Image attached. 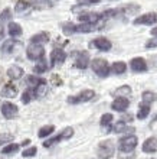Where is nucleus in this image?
<instances>
[{
    "label": "nucleus",
    "instance_id": "19",
    "mask_svg": "<svg viewBox=\"0 0 157 159\" xmlns=\"http://www.w3.org/2000/svg\"><path fill=\"white\" fill-rule=\"evenodd\" d=\"M36 98H39L36 88H30V87L26 88L25 91H23V94H22V101H23V104H28V103L36 100Z\"/></svg>",
    "mask_w": 157,
    "mask_h": 159
},
{
    "label": "nucleus",
    "instance_id": "7",
    "mask_svg": "<svg viewBox=\"0 0 157 159\" xmlns=\"http://www.w3.org/2000/svg\"><path fill=\"white\" fill-rule=\"evenodd\" d=\"M26 55H28V59H30V61L42 59L43 57H45V48H43L42 45L30 43V45L26 48Z\"/></svg>",
    "mask_w": 157,
    "mask_h": 159
},
{
    "label": "nucleus",
    "instance_id": "15",
    "mask_svg": "<svg viewBox=\"0 0 157 159\" xmlns=\"http://www.w3.org/2000/svg\"><path fill=\"white\" fill-rule=\"evenodd\" d=\"M130 106V101L125 98V97H117L116 100L112 101L111 104V109L114 111H125Z\"/></svg>",
    "mask_w": 157,
    "mask_h": 159
},
{
    "label": "nucleus",
    "instance_id": "34",
    "mask_svg": "<svg viewBox=\"0 0 157 159\" xmlns=\"http://www.w3.org/2000/svg\"><path fill=\"white\" fill-rule=\"evenodd\" d=\"M36 153H37L36 146H30V148H26L25 151L22 152V156H23V158H32V156H35Z\"/></svg>",
    "mask_w": 157,
    "mask_h": 159
},
{
    "label": "nucleus",
    "instance_id": "12",
    "mask_svg": "<svg viewBox=\"0 0 157 159\" xmlns=\"http://www.w3.org/2000/svg\"><path fill=\"white\" fill-rule=\"evenodd\" d=\"M154 23H157L156 13H146L134 19V25H154Z\"/></svg>",
    "mask_w": 157,
    "mask_h": 159
},
{
    "label": "nucleus",
    "instance_id": "38",
    "mask_svg": "<svg viewBox=\"0 0 157 159\" xmlns=\"http://www.w3.org/2000/svg\"><path fill=\"white\" fill-rule=\"evenodd\" d=\"M146 48H149V49L157 48V38H153V39H150V41L146 42Z\"/></svg>",
    "mask_w": 157,
    "mask_h": 159
},
{
    "label": "nucleus",
    "instance_id": "30",
    "mask_svg": "<svg viewBox=\"0 0 157 159\" xmlns=\"http://www.w3.org/2000/svg\"><path fill=\"white\" fill-rule=\"evenodd\" d=\"M55 130V127H54V125H46V126H43L41 130H39V138L41 139H43V138H48L52 132Z\"/></svg>",
    "mask_w": 157,
    "mask_h": 159
},
{
    "label": "nucleus",
    "instance_id": "16",
    "mask_svg": "<svg viewBox=\"0 0 157 159\" xmlns=\"http://www.w3.org/2000/svg\"><path fill=\"white\" fill-rule=\"evenodd\" d=\"M101 17H102L101 15L91 12V13H84V15H81V16H79V20H81V23H88V25L94 26L95 23H98Z\"/></svg>",
    "mask_w": 157,
    "mask_h": 159
},
{
    "label": "nucleus",
    "instance_id": "3",
    "mask_svg": "<svg viewBox=\"0 0 157 159\" xmlns=\"http://www.w3.org/2000/svg\"><path fill=\"white\" fill-rule=\"evenodd\" d=\"M137 143H138V139L134 134H128V136H124V138L120 139L118 142V149L124 153H128V152H133L136 149Z\"/></svg>",
    "mask_w": 157,
    "mask_h": 159
},
{
    "label": "nucleus",
    "instance_id": "21",
    "mask_svg": "<svg viewBox=\"0 0 157 159\" xmlns=\"http://www.w3.org/2000/svg\"><path fill=\"white\" fill-rule=\"evenodd\" d=\"M30 9H32L30 3H28L25 0H17L16 6H15V12H16L17 15H28V13L30 12Z\"/></svg>",
    "mask_w": 157,
    "mask_h": 159
},
{
    "label": "nucleus",
    "instance_id": "22",
    "mask_svg": "<svg viewBox=\"0 0 157 159\" xmlns=\"http://www.w3.org/2000/svg\"><path fill=\"white\" fill-rule=\"evenodd\" d=\"M25 71H23V68L19 67V65H12V67L7 70V77L10 80H19L23 77Z\"/></svg>",
    "mask_w": 157,
    "mask_h": 159
},
{
    "label": "nucleus",
    "instance_id": "5",
    "mask_svg": "<svg viewBox=\"0 0 157 159\" xmlns=\"http://www.w3.org/2000/svg\"><path fill=\"white\" fill-rule=\"evenodd\" d=\"M72 136H74V129H72V127H65V129L59 134H56L55 138H50V139H48V140H45V142H43V148H50V146H54V145H56V143H59L61 140H63V139H71Z\"/></svg>",
    "mask_w": 157,
    "mask_h": 159
},
{
    "label": "nucleus",
    "instance_id": "29",
    "mask_svg": "<svg viewBox=\"0 0 157 159\" xmlns=\"http://www.w3.org/2000/svg\"><path fill=\"white\" fill-rule=\"evenodd\" d=\"M19 145L17 143H9V145H6V146L2 149V153L3 155H10V153H15V152L19 151Z\"/></svg>",
    "mask_w": 157,
    "mask_h": 159
},
{
    "label": "nucleus",
    "instance_id": "4",
    "mask_svg": "<svg viewBox=\"0 0 157 159\" xmlns=\"http://www.w3.org/2000/svg\"><path fill=\"white\" fill-rule=\"evenodd\" d=\"M95 97V91L88 88V90H82L81 93H78L76 96H69L68 97V103L69 104H78V103H85V101H89Z\"/></svg>",
    "mask_w": 157,
    "mask_h": 159
},
{
    "label": "nucleus",
    "instance_id": "18",
    "mask_svg": "<svg viewBox=\"0 0 157 159\" xmlns=\"http://www.w3.org/2000/svg\"><path fill=\"white\" fill-rule=\"evenodd\" d=\"M19 45V42L15 41V39H7V41H4L3 43H2V48H0V52L3 55H9L12 54L13 49L16 48V46Z\"/></svg>",
    "mask_w": 157,
    "mask_h": 159
},
{
    "label": "nucleus",
    "instance_id": "28",
    "mask_svg": "<svg viewBox=\"0 0 157 159\" xmlns=\"http://www.w3.org/2000/svg\"><path fill=\"white\" fill-rule=\"evenodd\" d=\"M150 114V106L149 104H140L138 107V111H137V119H140V120H144L147 116Z\"/></svg>",
    "mask_w": 157,
    "mask_h": 159
},
{
    "label": "nucleus",
    "instance_id": "25",
    "mask_svg": "<svg viewBox=\"0 0 157 159\" xmlns=\"http://www.w3.org/2000/svg\"><path fill=\"white\" fill-rule=\"evenodd\" d=\"M7 32H9V35H10L12 38L20 36V35L23 34V30H22V26L19 25V23H16V22H10V23H9Z\"/></svg>",
    "mask_w": 157,
    "mask_h": 159
},
{
    "label": "nucleus",
    "instance_id": "41",
    "mask_svg": "<svg viewBox=\"0 0 157 159\" xmlns=\"http://www.w3.org/2000/svg\"><path fill=\"white\" fill-rule=\"evenodd\" d=\"M111 2H116V0H111Z\"/></svg>",
    "mask_w": 157,
    "mask_h": 159
},
{
    "label": "nucleus",
    "instance_id": "36",
    "mask_svg": "<svg viewBox=\"0 0 157 159\" xmlns=\"http://www.w3.org/2000/svg\"><path fill=\"white\" fill-rule=\"evenodd\" d=\"M7 19H10V10H9V9H4L3 12L0 13V22L3 23V22L7 20Z\"/></svg>",
    "mask_w": 157,
    "mask_h": 159
},
{
    "label": "nucleus",
    "instance_id": "20",
    "mask_svg": "<svg viewBox=\"0 0 157 159\" xmlns=\"http://www.w3.org/2000/svg\"><path fill=\"white\" fill-rule=\"evenodd\" d=\"M26 83H28V85L30 88H37V87H41V85H45L46 80L41 78V77H37V75H28L26 77Z\"/></svg>",
    "mask_w": 157,
    "mask_h": 159
},
{
    "label": "nucleus",
    "instance_id": "2",
    "mask_svg": "<svg viewBox=\"0 0 157 159\" xmlns=\"http://www.w3.org/2000/svg\"><path fill=\"white\" fill-rule=\"evenodd\" d=\"M94 26L92 25H88V23H79V25H74V23H65L62 28L63 34L65 35H74V34H89L92 32Z\"/></svg>",
    "mask_w": 157,
    "mask_h": 159
},
{
    "label": "nucleus",
    "instance_id": "17",
    "mask_svg": "<svg viewBox=\"0 0 157 159\" xmlns=\"http://www.w3.org/2000/svg\"><path fill=\"white\" fill-rule=\"evenodd\" d=\"M143 152L144 153H156L157 152V138L151 136V138L146 139L143 143Z\"/></svg>",
    "mask_w": 157,
    "mask_h": 159
},
{
    "label": "nucleus",
    "instance_id": "32",
    "mask_svg": "<svg viewBox=\"0 0 157 159\" xmlns=\"http://www.w3.org/2000/svg\"><path fill=\"white\" fill-rule=\"evenodd\" d=\"M116 97H124V96H130L131 94V88L128 87V85H124V87H120L117 88L116 91L112 93Z\"/></svg>",
    "mask_w": 157,
    "mask_h": 159
},
{
    "label": "nucleus",
    "instance_id": "37",
    "mask_svg": "<svg viewBox=\"0 0 157 159\" xmlns=\"http://www.w3.org/2000/svg\"><path fill=\"white\" fill-rule=\"evenodd\" d=\"M78 4H82V6H88V4H97L99 3V0H76Z\"/></svg>",
    "mask_w": 157,
    "mask_h": 159
},
{
    "label": "nucleus",
    "instance_id": "8",
    "mask_svg": "<svg viewBox=\"0 0 157 159\" xmlns=\"http://www.w3.org/2000/svg\"><path fill=\"white\" fill-rule=\"evenodd\" d=\"M66 59V54L65 51L61 49V48H55L52 52H50V65L55 67V65H62Z\"/></svg>",
    "mask_w": 157,
    "mask_h": 159
},
{
    "label": "nucleus",
    "instance_id": "39",
    "mask_svg": "<svg viewBox=\"0 0 157 159\" xmlns=\"http://www.w3.org/2000/svg\"><path fill=\"white\" fill-rule=\"evenodd\" d=\"M151 35H153V38H157V28L151 29Z\"/></svg>",
    "mask_w": 157,
    "mask_h": 159
},
{
    "label": "nucleus",
    "instance_id": "40",
    "mask_svg": "<svg viewBox=\"0 0 157 159\" xmlns=\"http://www.w3.org/2000/svg\"><path fill=\"white\" fill-rule=\"evenodd\" d=\"M3 38V29H2V28H0V39Z\"/></svg>",
    "mask_w": 157,
    "mask_h": 159
},
{
    "label": "nucleus",
    "instance_id": "31",
    "mask_svg": "<svg viewBox=\"0 0 157 159\" xmlns=\"http://www.w3.org/2000/svg\"><path fill=\"white\" fill-rule=\"evenodd\" d=\"M48 71V64H46L45 58H42L39 62L35 65V72L36 74H43V72Z\"/></svg>",
    "mask_w": 157,
    "mask_h": 159
},
{
    "label": "nucleus",
    "instance_id": "33",
    "mask_svg": "<svg viewBox=\"0 0 157 159\" xmlns=\"http://www.w3.org/2000/svg\"><path fill=\"white\" fill-rule=\"evenodd\" d=\"M112 119H114V116H112L111 113L102 114V116H101V120H99V125H101V126H108V125H111Z\"/></svg>",
    "mask_w": 157,
    "mask_h": 159
},
{
    "label": "nucleus",
    "instance_id": "10",
    "mask_svg": "<svg viewBox=\"0 0 157 159\" xmlns=\"http://www.w3.org/2000/svg\"><path fill=\"white\" fill-rule=\"evenodd\" d=\"M2 114H3L6 119H13L16 117L17 113H19V107H17L16 104H13V103H9V101H6V103H3L2 104Z\"/></svg>",
    "mask_w": 157,
    "mask_h": 159
},
{
    "label": "nucleus",
    "instance_id": "14",
    "mask_svg": "<svg viewBox=\"0 0 157 159\" xmlns=\"http://www.w3.org/2000/svg\"><path fill=\"white\" fill-rule=\"evenodd\" d=\"M0 96L4 97V98H13V97H16L17 96L16 85L12 84V83L4 84L3 87H2V90H0Z\"/></svg>",
    "mask_w": 157,
    "mask_h": 159
},
{
    "label": "nucleus",
    "instance_id": "24",
    "mask_svg": "<svg viewBox=\"0 0 157 159\" xmlns=\"http://www.w3.org/2000/svg\"><path fill=\"white\" fill-rule=\"evenodd\" d=\"M127 71V64L123 62V61H116V62H112L111 65V72L114 75H121V74H124Z\"/></svg>",
    "mask_w": 157,
    "mask_h": 159
},
{
    "label": "nucleus",
    "instance_id": "1",
    "mask_svg": "<svg viewBox=\"0 0 157 159\" xmlns=\"http://www.w3.org/2000/svg\"><path fill=\"white\" fill-rule=\"evenodd\" d=\"M91 68L99 78H107L111 72V65L102 58H95L91 62Z\"/></svg>",
    "mask_w": 157,
    "mask_h": 159
},
{
    "label": "nucleus",
    "instance_id": "26",
    "mask_svg": "<svg viewBox=\"0 0 157 159\" xmlns=\"http://www.w3.org/2000/svg\"><path fill=\"white\" fill-rule=\"evenodd\" d=\"M112 132H114V133H123V132H134V129H133V127H128L124 120H120L112 126Z\"/></svg>",
    "mask_w": 157,
    "mask_h": 159
},
{
    "label": "nucleus",
    "instance_id": "23",
    "mask_svg": "<svg viewBox=\"0 0 157 159\" xmlns=\"http://www.w3.org/2000/svg\"><path fill=\"white\" fill-rule=\"evenodd\" d=\"M49 42V35L48 32H39V34L33 35L30 38V43H36V45H43Z\"/></svg>",
    "mask_w": 157,
    "mask_h": 159
},
{
    "label": "nucleus",
    "instance_id": "9",
    "mask_svg": "<svg viewBox=\"0 0 157 159\" xmlns=\"http://www.w3.org/2000/svg\"><path fill=\"white\" fill-rule=\"evenodd\" d=\"M91 43H92V46H94V48L99 49L101 52H108V51L112 48L111 41H110V39H107L105 36H98V38H95Z\"/></svg>",
    "mask_w": 157,
    "mask_h": 159
},
{
    "label": "nucleus",
    "instance_id": "6",
    "mask_svg": "<svg viewBox=\"0 0 157 159\" xmlns=\"http://www.w3.org/2000/svg\"><path fill=\"white\" fill-rule=\"evenodd\" d=\"M116 152V146L112 140H102L98 145V156L101 159H110Z\"/></svg>",
    "mask_w": 157,
    "mask_h": 159
},
{
    "label": "nucleus",
    "instance_id": "13",
    "mask_svg": "<svg viewBox=\"0 0 157 159\" xmlns=\"http://www.w3.org/2000/svg\"><path fill=\"white\" fill-rule=\"evenodd\" d=\"M88 62H89V54H88L87 51H82V52H79V55L75 59L74 67L79 68V70H85L88 67Z\"/></svg>",
    "mask_w": 157,
    "mask_h": 159
},
{
    "label": "nucleus",
    "instance_id": "11",
    "mask_svg": "<svg viewBox=\"0 0 157 159\" xmlns=\"http://www.w3.org/2000/svg\"><path fill=\"white\" fill-rule=\"evenodd\" d=\"M130 67H131L133 72H146L147 71V62L144 58L141 57H136L130 61Z\"/></svg>",
    "mask_w": 157,
    "mask_h": 159
},
{
    "label": "nucleus",
    "instance_id": "27",
    "mask_svg": "<svg viewBox=\"0 0 157 159\" xmlns=\"http://www.w3.org/2000/svg\"><path fill=\"white\" fill-rule=\"evenodd\" d=\"M141 98H143V103L144 104H151V103H154V101L157 100V93H154V91H144L143 94H141Z\"/></svg>",
    "mask_w": 157,
    "mask_h": 159
},
{
    "label": "nucleus",
    "instance_id": "35",
    "mask_svg": "<svg viewBox=\"0 0 157 159\" xmlns=\"http://www.w3.org/2000/svg\"><path fill=\"white\" fill-rule=\"evenodd\" d=\"M32 4L36 6V7H43V6H50V0H32Z\"/></svg>",
    "mask_w": 157,
    "mask_h": 159
}]
</instances>
